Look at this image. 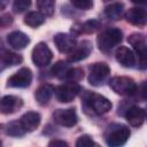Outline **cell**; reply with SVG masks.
Returning <instances> with one entry per match:
<instances>
[{
    "label": "cell",
    "mask_w": 147,
    "mask_h": 147,
    "mask_svg": "<svg viewBox=\"0 0 147 147\" xmlns=\"http://www.w3.org/2000/svg\"><path fill=\"white\" fill-rule=\"evenodd\" d=\"M122 37H123V33L119 29L108 28V29L101 31V33H99V36L96 38L98 47L100 51H102L105 53L109 52L122 41Z\"/></svg>",
    "instance_id": "obj_1"
},
{
    "label": "cell",
    "mask_w": 147,
    "mask_h": 147,
    "mask_svg": "<svg viewBox=\"0 0 147 147\" xmlns=\"http://www.w3.org/2000/svg\"><path fill=\"white\" fill-rule=\"evenodd\" d=\"M130 137V130L123 124H111L107 127L105 139L107 145L117 147L124 145Z\"/></svg>",
    "instance_id": "obj_2"
},
{
    "label": "cell",
    "mask_w": 147,
    "mask_h": 147,
    "mask_svg": "<svg viewBox=\"0 0 147 147\" xmlns=\"http://www.w3.org/2000/svg\"><path fill=\"white\" fill-rule=\"evenodd\" d=\"M129 44L133 47L140 69H147V39L141 33H132L127 38Z\"/></svg>",
    "instance_id": "obj_3"
},
{
    "label": "cell",
    "mask_w": 147,
    "mask_h": 147,
    "mask_svg": "<svg viewBox=\"0 0 147 147\" xmlns=\"http://www.w3.org/2000/svg\"><path fill=\"white\" fill-rule=\"evenodd\" d=\"M109 87L119 95H131L137 91L134 80L125 76H116L109 80Z\"/></svg>",
    "instance_id": "obj_4"
},
{
    "label": "cell",
    "mask_w": 147,
    "mask_h": 147,
    "mask_svg": "<svg viewBox=\"0 0 147 147\" xmlns=\"http://www.w3.org/2000/svg\"><path fill=\"white\" fill-rule=\"evenodd\" d=\"M84 102L96 115L107 114L113 107L111 102L107 98H105L103 95L98 94V93H88L86 95Z\"/></svg>",
    "instance_id": "obj_5"
},
{
    "label": "cell",
    "mask_w": 147,
    "mask_h": 147,
    "mask_svg": "<svg viewBox=\"0 0 147 147\" xmlns=\"http://www.w3.org/2000/svg\"><path fill=\"white\" fill-rule=\"evenodd\" d=\"M110 74V68L105 62H96L94 63L88 74V83L92 86H101L107 80Z\"/></svg>",
    "instance_id": "obj_6"
},
{
    "label": "cell",
    "mask_w": 147,
    "mask_h": 147,
    "mask_svg": "<svg viewBox=\"0 0 147 147\" xmlns=\"http://www.w3.org/2000/svg\"><path fill=\"white\" fill-rule=\"evenodd\" d=\"M79 91H80V87L77 83L68 82V83H64V84L57 86L55 88L54 93H55L57 101H60L62 103H68V102H71L77 96Z\"/></svg>",
    "instance_id": "obj_7"
},
{
    "label": "cell",
    "mask_w": 147,
    "mask_h": 147,
    "mask_svg": "<svg viewBox=\"0 0 147 147\" xmlns=\"http://www.w3.org/2000/svg\"><path fill=\"white\" fill-rule=\"evenodd\" d=\"M31 57L37 67H46L52 61L53 53L45 42H39L33 47Z\"/></svg>",
    "instance_id": "obj_8"
},
{
    "label": "cell",
    "mask_w": 147,
    "mask_h": 147,
    "mask_svg": "<svg viewBox=\"0 0 147 147\" xmlns=\"http://www.w3.org/2000/svg\"><path fill=\"white\" fill-rule=\"evenodd\" d=\"M53 119L56 124L64 126V127H71L75 126L78 122V116L75 110V108H68V109H57L53 113Z\"/></svg>",
    "instance_id": "obj_9"
},
{
    "label": "cell",
    "mask_w": 147,
    "mask_h": 147,
    "mask_svg": "<svg viewBox=\"0 0 147 147\" xmlns=\"http://www.w3.org/2000/svg\"><path fill=\"white\" fill-rule=\"evenodd\" d=\"M32 82V71L29 68H22L8 78V86L10 87H28Z\"/></svg>",
    "instance_id": "obj_10"
},
{
    "label": "cell",
    "mask_w": 147,
    "mask_h": 147,
    "mask_svg": "<svg viewBox=\"0 0 147 147\" xmlns=\"http://www.w3.org/2000/svg\"><path fill=\"white\" fill-rule=\"evenodd\" d=\"M92 52V42L88 40H83L77 44L74 49L68 53V61L69 62H78L86 59Z\"/></svg>",
    "instance_id": "obj_11"
},
{
    "label": "cell",
    "mask_w": 147,
    "mask_h": 147,
    "mask_svg": "<svg viewBox=\"0 0 147 147\" xmlns=\"http://www.w3.org/2000/svg\"><path fill=\"white\" fill-rule=\"evenodd\" d=\"M54 44L61 53H70L77 45V40L69 33H57L54 36Z\"/></svg>",
    "instance_id": "obj_12"
},
{
    "label": "cell",
    "mask_w": 147,
    "mask_h": 147,
    "mask_svg": "<svg viewBox=\"0 0 147 147\" xmlns=\"http://www.w3.org/2000/svg\"><path fill=\"white\" fill-rule=\"evenodd\" d=\"M23 106V100L15 95H5L0 101V110L5 115L17 111Z\"/></svg>",
    "instance_id": "obj_13"
},
{
    "label": "cell",
    "mask_w": 147,
    "mask_h": 147,
    "mask_svg": "<svg viewBox=\"0 0 147 147\" xmlns=\"http://www.w3.org/2000/svg\"><path fill=\"white\" fill-rule=\"evenodd\" d=\"M116 60L121 65L125 68H132L136 64V54L129 47L119 46L116 51Z\"/></svg>",
    "instance_id": "obj_14"
},
{
    "label": "cell",
    "mask_w": 147,
    "mask_h": 147,
    "mask_svg": "<svg viewBox=\"0 0 147 147\" xmlns=\"http://www.w3.org/2000/svg\"><path fill=\"white\" fill-rule=\"evenodd\" d=\"M145 117H146L145 110L142 108L138 107V106H132V107H130V108L126 109L125 118H126L127 123L131 126H133V127L140 126L144 123Z\"/></svg>",
    "instance_id": "obj_15"
},
{
    "label": "cell",
    "mask_w": 147,
    "mask_h": 147,
    "mask_svg": "<svg viewBox=\"0 0 147 147\" xmlns=\"http://www.w3.org/2000/svg\"><path fill=\"white\" fill-rule=\"evenodd\" d=\"M125 18L129 23L137 26H141L147 22V10L141 7L130 8L125 14Z\"/></svg>",
    "instance_id": "obj_16"
},
{
    "label": "cell",
    "mask_w": 147,
    "mask_h": 147,
    "mask_svg": "<svg viewBox=\"0 0 147 147\" xmlns=\"http://www.w3.org/2000/svg\"><path fill=\"white\" fill-rule=\"evenodd\" d=\"M7 42L15 49H23L29 45L30 38L21 31H14L7 36Z\"/></svg>",
    "instance_id": "obj_17"
},
{
    "label": "cell",
    "mask_w": 147,
    "mask_h": 147,
    "mask_svg": "<svg viewBox=\"0 0 147 147\" xmlns=\"http://www.w3.org/2000/svg\"><path fill=\"white\" fill-rule=\"evenodd\" d=\"M20 121L26 132H32L39 126L41 117H40V114L36 111H28L21 117Z\"/></svg>",
    "instance_id": "obj_18"
},
{
    "label": "cell",
    "mask_w": 147,
    "mask_h": 147,
    "mask_svg": "<svg viewBox=\"0 0 147 147\" xmlns=\"http://www.w3.org/2000/svg\"><path fill=\"white\" fill-rule=\"evenodd\" d=\"M54 91L55 90H54V87L52 85H49V84H42V85H40L36 90V92H34V99L41 106L47 105L49 102V100L52 99V95H53Z\"/></svg>",
    "instance_id": "obj_19"
},
{
    "label": "cell",
    "mask_w": 147,
    "mask_h": 147,
    "mask_svg": "<svg viewBox=\"0 0 147 147\" xmlns=\"http://www.w3.org/2000/svg\"><path fill=\"white\" fill-rule=\"evenodd\" d=\"M101 28V23L98 20H88L82 24H77L72 26V31L78 33H94Z\"/></svg>",
    "instance_id": "obj_20"
},
{
    "label": "cell",
    "mask_w": 147,
    "mask_h": 147,
    "mask_svg": "<svg viewBox=\"0 0 147 147\" xmlns=\"http://www.w3.org/2000/svg\"><path fill=\"white\" fill-rule=\"evenodd\" d=\"M1 65H2V70L6 68V67H13V65H16V64H20L23 59L21 55L16 54V53H13V52H9V51H5L2 49L1 51Z\"/></svg>",
    "instance_id": "obj_21"
},
{
    "label": "cell",
    "mask_w": 147,
    "mask_h": 147,
    "mask_svg": "<svg viewBox=\"0 0 147 147\" xmlns=\"http://www.w3.org/2000/svg\"><path fill=\"white\" fill-rule=\"evenodd\" d=\"M123 13H124V5L122 2H114L105 8L106 16L111 21L119 20L122 17Z\"/></svg>",
    "instance_id": "obj_22"
},
{
    "label": "cell",
    "mask_w": 147,
    "mask_h": 147,
    "mask_svg": "<svg viewBox=\"0 0 147 147\" xmlns=\"http://www.w3.org/2000/svg\"><path fill=\"white\" fill-rule=\"evenodd\" d=\"M45 22V15L40 11H30L24 17V23L30 28H38Z\"/></svg>",
    "instance_id": "obj_23"
},
{
    "label": "cell",
    "mask_w": 147,
    "mask_h": 147,
    "mask_svg": "<svg viewBox=\"0 0 147 147\" xmlns=\"http://www.w3.org/2000/svg\"><path fill=\"white\" fill-rule=\"evenodd\" d=\"M25 132L26 131L23 127L21 121H14V122H10V123L7 124L6 133L8 136H11V137H22V136H24Z\"/></svg>",
    "instance_id": "obj_24"
},
{
    "label": "cell",
    "mask_w": 147,
    "mask_h": 147,
    "mask_svg": "<svg viewBox=\"0 0 147 147\" xmlns=\"http://www.w3.org/2000/svg\"><path fill=\"white\" fill-rule=\"evenodd\" d=\"M69 70H70V67H69V64H68L67 62H64V61H59V62H56V63L53 65V68H52L53 75H54L55 77L60 78V79H65V77H67V75H68V72H69Z\"/></svg>",
    "instance_id": "obj_25"
},
{
    "label": "cell",
    "mask_w": 147,
    "mask_h": 147,
    "mask_svg": "<svg viewBox=\"0 0 147 147\" xmlns=\"http://www.w3.org/2000/svg\"><path fill=\"white\" fill-rule=\"evenodd\" d=\"M37 7L45 16H52L55 9V0H37Z\"/></svg>",
    "instance_id": "obj_26"
},
{
    "label": "cell",
    "mask_w": 147,
    "mask_h": 147,
    "mask_svg": "<svg viewBox=\"0 0 147 147\" xmlns=\"http://www.w3.org/2000/svg\"><path fill=\"white\" fill-rule=\"evenodd\" d=\"M84 77V71L80 69V68H70L65 79L68 82H74V83H77L79 80H82V78Z\"/></svg>",
    "instance_id": "obj_27"
},
{
    "label": "cell",
    "mask_w": 147,
    "mask_h": 147,
    "mask_svg": "<svg viewBox=\"0 0 147 147\" xmlns=\"http://www.w3.org/2000/svg\"><path fill=\"white\" fill-rule=\"evenodd\" d=\"M31 5V0H14L13 9L15 13H23Z\"/></svg>",
    "instance_id": "obj_28"
},
{
    "label": "cell",
    "mask_w": 147,
    "mask_h": 147,
    "mask_svg": "<svg viewBox=\"0 0 147 147\" xmlns=\"http://www.w3.org/2000/svg\"><path fill=\"white\" fill-rule=\"evenodd\" d=\"M76 146L77 147H87V146H98V144L87 134H83L80 136L77 141H76Z\"/></svg>",
    "instance_id": "obj_29"
},
{
    "label": "cell",
    "mask_w": 147,
    "mask_h": 147,
    "mask_svg": "<svg viewBox=\"0 0 147 147\" xmlns=\"http://www.w3.org/2000/svg\"><path fill=\"white\" fill-rule=\"evenodd\" d=\"M71 5L82 10H88L93 6V0H70Z\"/></svg>",
    "instance_id": "obj_30"
},
{
    "label": "cell",
    "mask_w": 147,
    "mask_h": 147,
    "mask_svg": "<svg viewBox=\"0 0 147 147\" xmlns=\"http://www.w3.org/2000/svg\"><path fill=\"white\" fill-rule=\"evenodd\" d=\"M0 20H1V25H2V26H6V25H8V24H10V23L13 22V18H11V16H10L9 14L2 15Z\"/></svg>",
    "instance_id": "obj_31"
},
{
    "label": "cell",
    "mask_w": 147,
    "mask_h": 147,
    "mask_svg": "<svg viewBox=\"0 0 147 147\" xmlns=\"http://www.w3.org/2000/svg\"><path fill=\"white\" fill-rule=\"evenodd\" d=\"M48 146H51V147L52 146H55V147H57V146H60V147H67L68 144L65 141H63V140H52V141H49Z\"/></svg>",
    "instance_id": "obj_32"
},
{
    "label": "cell",
    "mask_w": 147,
    "mask_h": 147,
    "mask_svg": "<svg viewBox=\"0 0 147 147\" xmlns=\"http://www.w3.org/2000/svg\"><path fill=\"white\" fill-rule=\"evenodd\" d=\"M140 94H141V98L147 100V80L144 82V84L141 85V88H140Z\"/></svg>",
    "instance_id": "obj_33"
},
{
    "label": "cell",
    "mask_w": 147,
    "mask_h": 147,
    "mask_svg": "<svg viewBox=\"0 0 147 147\" xmlns=\"http://www.w3.org/2000/svg\"><path fill=\"white\" fill-rule=\"evenodd\" d=\"M131 1L137 5H147V0H131Z\"/></svg>",
    "instance_id": "obj_34"
},
{
    "label": "cell",
    "mask_w": 147,
    "mask_h": 147,
    "mask_svg": "<svg viewBox=\"0 0 147 147\" xmlns=\"http://www.w3.org/2000/svg\"><path fill=\"white\" fill-rule=\"evenodd\" d=\"M0 1H1V9H5V7H6L7 2H8V0H0Z\"/></svg>",
    "instance_id": "obj_35"
},
{
    "label": "cell",
    "mask_w": 147,
    "mask_h": 147,
    "mask_svg": "<svg viewBox=\"0 0 147 147\" xmlns=\"http://www.w3.org/2000/svg\"><path fill=\"white\" fill-rule=\"evenodd\" d=\"M103 1H108V0H103Z\"/></svg>",
    "instance_id": "obj_36"
}]
</instances>
